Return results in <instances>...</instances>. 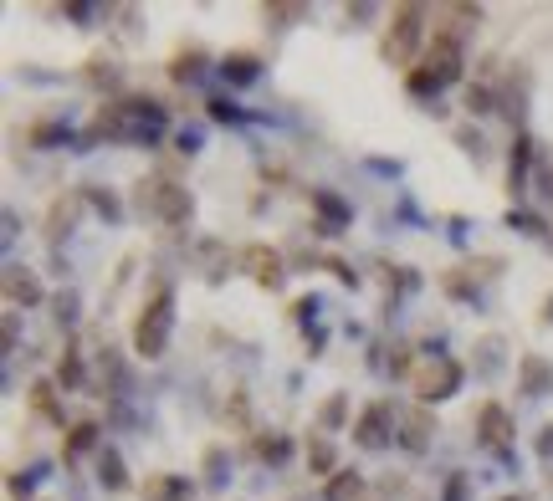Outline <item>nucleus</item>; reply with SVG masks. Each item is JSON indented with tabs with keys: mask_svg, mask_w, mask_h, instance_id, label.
Returning a JSON list of instances; mask_svg holds the SVG:
<instances>
[{
	"mask_svg": "<svg viewBox=\"0 0 553 501\" xmlns=\"http://www.w3.org/2000/svg\"><path fill=\"white\" fill-rule=\"evenodd\" d=\"M420 21H425V11H420V6H395L390 31H385V47H379V57H385L390 67H410V62H415L420 31H425Z\"/></svg>",
	"mask_w": 553,
	"mask_h": 501,
	"instance_id": "f03ea898",
	"label": "nucleus"
},
{
	"mask_svg": "<svg viewBox=\"0 0 553 501\" xmlns=\"http://www.w3.org/2000/svg\"><path fill=\"white\" fill-rule=\"evenodd\" d=\"M308 471H313V476H333V471H338L328 440H313V445H308Z\"/></svg>",
	"mask_w": 553,
	"mask_h": 501,
	"instance_id": "bb28decb",
	"label": "nucleus"
},
{
	"mask_svg": "<svg viewBox=\"0 0 553 501\" xmlns=\"http://www.w3.org/2000/svg\"><path fill=\"white\" fill-rule=\"evenodd\" d=\"M405 87H410V98H436L441 93V77L431 72V67H410V77H405Z\"/></svg>",
	"mask_w": 553,
	"mask_h": 501,
	"instance_id": "b1692460",
	"label": "nucleus"
},
{
	"mask_svg": "<svg viewBox=\"0 0 553 501\" xmlns=\"http://www.w3.org/2000/svg\"><path fill=\"white\" fill-rule=\"evenodd\" d=\"M57 384H62V389H77V384H82V358H77V348L62 353V363H57Z\"/></svg>",
	"mask_w": 553,
	"mask_h": 501,
	"instance_id": "c85d7f7f",
	"label": "nucleus"
},
{
	"mask_svg": "<svg viewBox=\"0 0 553 501\" xmlns=\"http://www.w3.org/2000/svg\"><path fill=\"white\" fill-rule=\"evenodd\" d=\"M461 108L472 113V118H487V113H497V93L487 82H466V93H461Z\"/></svg>",
	"mask_w": 553,
	"mask_h": 501,
	"instance_id": "412c9836",
	"label": "nucleus"
},
{
	"mask_svg": "<svg viewBox=\"0 0 553 501\" xmlns=\"http://www.w3.org/2000/svg\"><path fill=\"white\" fill-rule=\"evenodd\" d=\"M190 481L185 476H149L144 481V501H185Z\"/></svg>",
	"mask_w": 553,
	"mask_h": 501,
	"instance_id": "a211bd4d",
	"label": "nucleus"
},
{
	"mask_svg": "<svg viewBox=\"0 0 553 501\" xmlns=\"http://www.w3.org/2000/svg\"><path fill=\"white\" fill-rule=\"evenodd\" d=\"M528 169H533V139L513 133V154H507V195L513 200H523V190H528Z\"/></svg>",
	"mask_w": 553,
	"mask_h": 501,
	"instance_id": "1a4fd4ad",
	"label": "nucleus"
},
{
	"mask_svg": "<svg viewBox=\"0 0 553 501\" xmlns=\"http://www.w3.org/2000/svg\"><path fill=\"white\" fill-rule=\"evenodd\" d=\"M313 210H318V225H313L318 236H338V231H344V225L354 220L349 200L333 195V190H313Z\"/></svg>",
	"mask_w": 553,
	"mask_h": 501,
	"instance_id": "0eeeda50",
	"label": "nucleus"
},
{
	"mask_svg": "<svg viewBox=\"0 0 553 501\" xmlns=\"http://www.w3.org/2000/svg\"><path fill=\"white\" fill-rule=\"evenodd\" d=\"M82 200H88V205H93L103 220H118V215H123V205H118L108 190H98V185H88V190H82Z\"/></svg>",
	"mask_w": 553,
	"mask_h": 501,
	"instance_id": "cd10ccee",
	"label": "nucleus"
},
{
	"mask_svg": "<svg viewBox=\"0 0 553 501\" xmlns=\"http://www.w3.org/2000/svg\"><path fill=\"white\" fill-rule=\"evenodd\" d=\"M543 323H553V297L543 302Z\"/></svg>",
	"mask_w": 553,
	"mask_h": 501,
	"instance_id": "8fccbe9b",
	"label": "nucleus"
},
{
	"mask_svg": "<svg viewBox=\"0 0 553 501\" xmlns=\"http://www.w3.org/2000/svg\"><path fill=\"white\" fill-rule=\"evenodd\" d=\"M98 481H103L108 491H123V486H129V476H123V455H118L113 445L98 450Z\"/></svg>",
	"mask_w": 553,
	"mask_h": 501,
	"instance_id": "aec40b11",
	"label": "nucleus"
},
{
	"mask_svg": "<svg viewBox=\"0 0 553 501\" xmlns=\"http://www.w3.org/2000/svg\"><path fill=\"white\" fill-rule=\"evenodd\" d=\"M328 271H333V277L344 282V287H359V271H354L349 261H328Z\"/></svg>",
	"mask_w": 553,
	"mask_h": 501,
	"instance_id": "58836bf2",
	"label": "nucleus"
},
{
	"mask_svg": "<svg viewBox=\"0 0 553 501\" xmlns=\"http://www.w3.org/2000/svg\"><path fill=\"white\" fill-rule=\"evenodd\" d=\"M72 220H77V200H57V205H52V215H47V236H52V241H62V236L72 231Z\"/></svg>",
	"mask_w": 553,
	"mask_h": 501,
	"instance_id": "393cba45",
	"label": "nucleus"
},
{
	"mask_svg": "<svg viewBox=\"0 0 553 501\" xmlns=\"http://www.w3.org/2000/svg\"><path fill=\"white\" fill-rule=\"evenodd\" d=\"M205 471H210L205 481L221 486V481H226V450H205Z\"/></svg>",
	"mask_w": 553,
	"mask_h": 501,
	"instance_id": "e433bc0d",
	"label": "nucleus"
},
{
	"mask_svg": "<svg viewBox=\"0 0 553 501\" xmlns=\"http://www.w3.org/2000/svg\"><path fill=\"white\" fill-rule=\"evenodd\" d=\"M410 353H415L410 343H400V348L390 353V374H395V379H415V358H410Z\"/></svg>",
	"mask_w": 553,
	"mask_h": 501,
	"instance_id": "2f4dec72",
	"label": "nucleus"
},
{
	"mask_svg": "<svg viewBox=\"0 0 553 501\" xmlns=\"http://www.w3.org/2000/svg\"><path fill=\"white\" fill-rule=\"evenodd\" d=\"M16 338H21V312L11 307L6 312V353H16Z\"/></svg>",
	"mask_w": 553,
	"mask_h": 501,
	"instance_id": "ea45409f",
	"label": "nucleus"
},
{
	"mask_svg": "<svg viewBox=\"0 0 553 501\" xmlns=\"http://www.w3.org/2000/svg\"><path fill=\"white\" fill-rule=\"evenodd\" d=\"M533 450H538V461H553V425H543V430H538Z\"/></svg>",
	"mask_w": 553,
	"mask_h": 501,
	"instance_id": "a19ab883",
	"label": "nucleus"
},
{
	"mask_svg": "<svg viewBox=\"0 0 553 501\" xmlns=\"http://www.w3.org/2000/svg\"><path fill=\"white\" fill-rule=\"evenodd\" d=\"M262 21L277 26V31H287L297 21H308V6H297V0H272V6H262Z\"/></svg>",
	"mask_w": 553,
	"mask_h": 501,
	"instance_id": "6ab92c4d",
	"label": "nucleus"
},
{
	"mask_svg": "<svg viewBox=\"0 0 553 501\" xmlns=\"http://www.w3.org/2000/svg\"><path fill=\"white\" fill-rule=\"evenodd\" d=\"M67 16H72V21H93V6H88V0H72Z\"/></svg>",
	"mask_w": 553,
	"mask_h": 501,
	"instance_id": "a18cd8bd",
	"label": "nucleus"
},
{
	"mask_svg": "<svg viewBox=\"0 0 553 501\" xmlns=\"http://www.w3.org/2000/svg\"><path fill=\"white\" fill-rule=\"evenodd\" d=\"M364 496V476L359 471H333L323 481V501H359Z\"/></svg>",
	"mask_w": 553,
	"mask_h": 501,
	"instance_id": "2eb2a0df",
	"label": "nucleus"
},
{
	"mask_svg": "<svg viewBox=\"0 0 553 501\" xmlns=\"http://www.w3.org/2000/svg\"><path fill=\"white\" fill-rule=\"evenodd\" d=\"M441 501H466V476H446V491Z\"/></svg>",
	"mask_w": 553,
	"mask_h": 501,
	"instance_id": "37998d69",
	"label": "nucleus"
},
{
	"mask_svg": "<svg viewBox=\"0 0 553 501\" xmlns=\"http://www.w3.org/2000/svg\"><path fill=\"white\" fill-rule=\"evenodd\" d=\"M313 312H318V297H297V302H292V317H297V323H308Z\"/></svg>",
	"mask_w": 553,
	"mask_h": 501,
	"instance_id": "c03bdc74",
	"label": "nucleus"
},
{
	"mask_svg": "<svg viewBox=\"0 0 553 501\" xmlns=\"http://www.w3.org/2000/svg\"><path fill=\"white\" fill-rule=\"evenodd\" d=\"M88 82H98V87H113V82H118V67H113V57H93V62H88Z\"/></svg>",
	"mask_w": 553,
	"mask_h": 501,
	"instance_id": "473e14b6",
	"label": "nucleus"
},
{
	"mask_svg": "<svg viewBox=\"0 0 553 501\" xmlns=\"http://www.w3.org/2000/svg\"><path fill=\"white\" fill-rule=\"evenodd\" d=\"M41 297H47V292H41V282L31 277L26 266L11 261V266H6V302H11V307H36Z\"/></svg>",
	"mask_w": 553,
	"mask_h": 501,
	"instance_id": "9d476101",
	"label": "nucleus"
},
{
	"mask_svg": "<svg viewBox=\"0 0 553 501\" xmlns=\"http://www.w3.org/2000/svg\"><path fill=\"white\" fill-rule=\"evenodd\" d=\"M31 486H36V481H31L26 471H16V476H11V491H16V496H31Z\"/></svg>",
	"mask_w": 553,
	"mask_h": 501,
	"instance_id": "49530a36",
	"label": "nucleus"
},
{
	"mask_svg": "<svg viewBox=\"0 0 553 501\" xmlns=\"http://www.w3.org/2000/svg\"><path fill=\"white\" fill-rule=\"evenodd\" d=\"M241 266L251 271V282L267 287V292H277V287H282V277H287V271H282V256H277L272 246H246Z\"/></svg>",
	"mask_w": 553,
	"mask_h": 501,
	"instance_id": "423d86ee",
	"label": "nucleus"
},
{
	"mask_svg": "<svg viewBox=\"0 0 553 501\" xmlns=\"http://www.w3.org/2000/svg\"><path fill=\"white\" fill-rule=\"evenodd\" d=\"M139 210L144 215H159L164 225H190V215H195V200H190V190L185 185H139Z\"/></svg>",
	"mask_w": 553,
	"mask_h": 501,
	"instance_id": "20e7f679",
	"label": "nucleus"
},
{
	"mask_svg": "<svg viewBox=\"0 0 553 501\" xmlns=\"http://www.w3.org/2000/svg\"><path fill=\"white\" fill-rule=\"evenodd\" d=\"M477 435H482L492 450H502L507 440H513V420H507L502 404H482V409H477Z\"/></svg>",
	"mask_w": 553,
	"mask_h": 501,
	"instance_id": "9b49d317",
	"label": "nucleus"
},
{
	"mask_svg": "<svg viewBox=\"0 0 553 501\" xmlns=\"http://www.w3.org/2000/svg\"><path fill=\"white\" fill-rule=\"evenodd\" d=\"M169 77H175V82H200V77H205V52H200V47L180 52L175 62H169Z\"/></svg>",
	"mask_w": 553,
	"mask_h": 501,
	"instance_id": "5701e85b",
	"label": "nucleus"
},
{
	"mask_svg": "<svg viewBox=\"0 0 553 501\" xmlns=\"http://www.w3.org/2000/svg\"><path fill=\"white\" fill-rule=\"evenodd\" d=\"M523 394H533V399H543L548 389H553V369H548V358H538V353H523Z\"/></svg>",
	"mask_w": 553,
	"mask_h": 501,
	"instance_id": "4468645a",
	"label": "nucleus"
},
{
	"mask_svg": "<svg viewBox=\"0 0 553 501\" xmlns=\"http://www.w3.org/2000/svg\"><path fill=\"white\" fill-rule=\"evenodd\" d=\"M410 389H415L420 404H441V399H451V394L461 389V363L446 358V353L425 358L420 369H415V379H410Z\"/></svg>",
	"mask_w": 553,
	"mask_h": 501,
	"instance_id": "7ed1b4c3",
	"label": "nucleus"
},
{
	"mask_svg": "<svg viewBox=\"0 0 553 501\" xmlns=\"http://www.w3.org/2000/svg\"><path fill=\"white\" fill-rule=\"evenodd\" d=\"M344 21H349V26H364V21H374V6H369V0H349Z\"/></svg>",
	"mask_w": 553,
	"mask_h": 501,
	"instance_id": "4c0bfd02",
	"label": "nucleus"
},
{
	"mask_svg": "<svg viewBox=\"0 0 553 501\" xmlns=\"http://www.w3.org/2000/svg\"><path fill=\"white\" fill-rule=\"evenodd\" d=\"M221 77H226L231 87H251V82L262 77V62L251 57V52H226V57H221Z\"/></svg>",
	"mask_w": 553,
	"mask_h": 501,
	"instance_id": "ddd939ff",
	"label": "nucleus"
},
{
	"mask_svg": "<svg viewBox=\"0 0 553 501\" xmlns=\"http://www.w3.org/2000/svg\"><path fill=\"white\" fill-rule=\"evenodd\" d=\"M323 338H328L323 328H308V348H313V353H323Z\"/></svg>",
	"mask_w": 553,
	"mask_h": 501,
	"instance_id": "09e8293b",
	"label": "nucleus"
},
{
	"mask_svg": "<svg viewBox=\"0 0 553 501\" xmlns=\"http://www.w3.org/2000/svg\"><path fill=\"white\" fill-rule=\"evenodd\" d=\"M420 67H431L441 82H456L461 77V41H451V36H431V47H425V62Z\"/></svg>",
	"mask_w": 553,
	"mask_h": 501,
	"instance_id": "6e6552de",
	"label": "nucleus"
},
{
	"mask_svg": "<svg viewBox=\"0 0 553 501\" xmlns=\"http://www.w3.org/2000/svg\"><path fill=\"white\" fill-rule=\"evenodd\" d=\"M507 225H513V231H523V236H548V225H543L538 215H528V210H507Z\"/></svg>",
	"mask_w": 553,
	"mask_h": 501,
	"instance_id": "7c9ffc66",
	"label": "nucleus"
},
{
	"mask_svg": "<svg viewBox=\"0 0 553 501\" xmlns=\"http://www.w3.org/2000/svg\"><path fill=\"white\" fill-rule=\"evenodd\" d=\"M436 16H441V36H451V41H461V31L482 26V6H472V0H456V6H441Z\"/></svg>",
	"mask_w": 553,
	"mask_h": 501,
	"instance_id": "f8f14e48",
	"label": "nucleus"
},
{
	"mask_svg": "<svg viewBox=\"0 0 553 501\" xmlns=\"http://www.w3.org/2000/svg\"><path fill=\"white\" fill-rule=\"evenodd\" d=\"M431 430H436V425H431V409H425V404H420V409H415V415L405 420V435H400V445L420 455L425 445H431Z\"/></svg>",
	"mask_w": 553,
	"mask_h": 501,
	"instance_id": "dca6fc26",
	"label": "nucleus"
},
{
	"mask_svg": "<svg viewBox=\"0 0 553 501\" xmlns=\"http://www.w3.org/2000/svg\"><path fill=\"white\" fill-rule=\"evenodd\" d=\"M205 108H210V118H216V123H241V118H246V113H241L231 98H210Z\"/></svg>",
	"mask_w": 553,
	"mask_h": 501,
	"instance_id": "72a5a7b5",
	"label": "nucleus"
},
{
	"mask_svg": "<svg viewBox=\"0 0 553 501\" xmlns=\"http://www.w3.org/2000/svg\"><path fill=\"white\" fill-rule=\"evenodd\" d=\"M31 404H36V415H41V420H52V425H62V409H57V384H52V379H41V384H31Z\"/></svg>",
	"mask_w": 553,
	"mask_h": 501,
	"instance_id": "4be33fe9",
	"label": "nucleus"
},
{
	"mask_svg": "<svg viewBox=\"0 0 553 501\" xmlns=\"http://www.w3.org/2000/svg\"><path fill=\"white\" fill-rule=\"evenodd\" d=\"M88 450H103V445H98V425H93V420H77V425L67 430L62 455H67V461H77V455H88Z\"/></svg>",
	"mask_w": 553,
	"mask_h": 501,
	"instance_id": "f3484780",
	"label": "nucleus"
},
{
	"mask_svg": "<svg viewBox=\"0 0 553 501\" xmlns=\"http://www.w3.org/2000/svg\"><path fill=\"white\" fill-rule=\"evenodd\" d=\"M456 139H461V149H466V154H477V159H482V149H487V144H482V133H472V128H461V133H456Z\"/></svg>",
	"mask_w": 553,
	"mask_h": 501,
	"instance_id": "79ce46f5",
	"label": "nucleus"
},
{
	"mask_svg": "<svg viewBox=\"0 0 553 501\" xmlns=\"http://www.w3.org/2000/svg\"><path fill=\"white\" fill-rule=\"evenodd\" d=\"M169 328H175V292L154 287V297L144 302L139 323H134V353H139V358H164Z\"/></svg>",
	"mask_w": 553,
	"mask_h": 501,
	"instance_id": "f257e3e1",
	"label": "nucleus"
},
{
	"mask_svg": "<svg viewBox=\"0 0 553 501\" xmlns=\"http://www.w3.org/2000/svg\"><path fill=\"white\" fill-rule=\"evenodd\" d=\"M180 154H200V133H190V128L180 133Z\"/></svg>",
	"mask_w": 553,
	"mask_h": 501,
	"instance_id": "de8ad7c7",
	"label": "nucleus"
},
{
	"mask_svg": "<svg viewBox=\"0 0 553 501\" xmlns=\"http://www.w3.org/2000/svg\"><path fill=\"white\" fill-rule=\"evenodd\" d=\"M548 185H553V174H548ZM548 195H553V190H548Z\"/></svg>",
	"mask_w": 553,
	"mask_h": 501,
	"instance_id": "603ef678",
	"label": "nucleus"
},
{
	"mask_svg": "<svg viewBox=\"0 0 553 501\" xmlns=\"http://www.w3.org/2000/svg\"><path fill=\"white\" fill-rule=\"evenodd\" d=\"M257 455H262V461H282L287 440H282V435H262V440H257Z\"/></svg>",
	"mask_w": 553,
	"mask_h": 501,
	"instance_id": "c9c22d12",
	"label": "nucleus"
},
{
	"mask_svg": "<svg viewBox=\"0 0 553 501\" xmlns=\"http://www.w3.org/2000/svg\"><path fill=\"white\" fill-rule=\"evenodd\" d=\"M390 435H395V430H390V404H385V399H374L364 415H359V425H354V440H359L364 450H385Z\"/></svg>",
	"mask_w": 553,
	"mask_h": 501,
	"instance_id": "39448f33",
	"label": "nucleus"
},
{
	"mask_svg": "<svg viewBox=\"0 0 553 501\" xmlns=\"http://www.w3.org/2000/svg\"><path fill=\"white\" fill-rule=\"evenodd\" d=\"M344 420H349V399H344V394H328L323 409H318V425H323V430H338Z\"/></svg>",
	"mask_w": 553,
	"mask_h": 501,
	"instance_id": "a878e982",
	"label": "nucleus"
},
{
	"mask_svg": "<svg viewBox=\"0 0 553 501\" xmlns=\"http://www.w3.org/2000/svg\"><path fill=\"white\" fill-rule=\"evenodd\" d=\"M502 501H523V496H502Z\"/></svg>",
	"mask_w": 553,
	"mask_h": 501,
	"instance_id": "3c124183",
	"label": "nucleus"
},
{
	"mask_svg": "<svg viewBox=\"0 0 553 501\" xmlns=\"http://www.w3.org/2000/svg\"><path fill=\"white\" fill-rule=\"evenodd\" d=\"M67 139H72V133H67L62 123H36V128H31V144H36V149H52V144H67Z\"/></svg>",
	"mask_w": 553,
	"mask_h": 501,
	"instance_id": "c756f323",
	"label": "nucleus"
},
{
	"mask_svg": "<svg viewBox=\"0 0 553 501\" xmlns=\"http://www.w3.org/2000/svg\"><path fill=\"white\" fill-rule=\"evenodd\" d=\"M52 307H57V323H67V328H72V323H77V307H82V302H77V292H62Z\"/></svg>",
	"mask_w": 553,
	"mask_h": 501,
	"instance_id": "f704fd0d",
	"label": "nucleus"
}]
</instances>
